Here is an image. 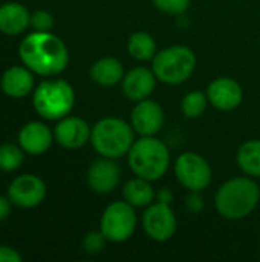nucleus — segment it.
Instances as JSON below:
<instances>
[{"label":"nucleus","instance_id":"0eeeda50","mask_svg":"<svg viewBox=\"0 0 260 262\" xmlns=\"http://www.w3.org/2000/svg\"><path fill=\"white\" fill-rule=\"evenodd\" d=\"M100 229L107 241H127L136 229V215L133 206H130L127 201L112 203L101 216Z\"/></svg>","mask_w":260,"mask_h":262},{"label":"nucleus","instance_id":"c85d7f7f","mask_svg":"<svg viewBox=\"0 0 260 262\" xmlns=\"http://www.w3.org/2000/svg\"><path fill=\"white\" fill-rule=\"evenodd\" d=\"M21 256L11 247L0 246V262H20Z\"/></svg>","mask_w":260,"mask_h":262},{"label":"nucleus","instance_id":"cd10ccee","mask_svg":"<svg viewBox=\"0 0 260 262\" xmlns=\"http://www.w3.org/2000/svg\"><path fill=\"white\" fill-rule=\"evenodd\" d=\"M185 207H187L192 213H201V212H202V209H204V198L199 195V192L192 190V193L187 196Z\"/></svg>","mask_w":260,"mask_h":262},{"label":"nucleus","instance_id":"7ed1b4c3","mask_svg":"<svg viewBox=\"0 0 260 262\" xmlns=\"http://www.w3.org/2000/svg\"><path fill=\"white\" fill-rule=\"evenodd\" d=\"M127 155L132 172L149 181L161 178L170 164V152L167 146L153 137H143L135 141Z\"/></svg>","mask_w":260,"mask_h":262},{"label":"nucleus","instance_id":"b1692460","mask_svg":"<svg viewBox=\"0 0 260 262\" xmlns=\"http://www.w3.org/2000/svg\"><path fill=\"white\" fill-rule=\"evenodd\" d=\"M23 149L14 144L0 146V169L5 172H12L18 169L23 163Z\"/></svg>","mask_w":260,"mask_h":262},{"label":"nucleus","instance_id":"7c9ffc66","mask_svg":"<svg viewBox=\"0 0 260 262\" xmlns=\"http://www.w3.org/2000/svg\"><path fill=\"white\" fill-rule=\"evenodd\" d=\"M158 198H159V203H166V204H170V201H172V193H170V190L164 189V190H161V192H159Z\"/></svg>","mask_w":260,"mask_h":262},{"label":"nucleus","instance_id":"423d86ee","mask_svg":"<svg viewBox=\"0 0 260 262\" xmlns=\"http://www.w3.org/2000/svg\"><path fill=\"white\" fill-rule=\"evenodd\" d=\"M153 72L167 84L184 83L196 68V55L187 46H170L153 57Z\"/></svg>","mask_w":260,"mask_h":262},{"label":"nucleus","instance_id":"20e7f679","mask_svg":"<svg viewBox=\"0 0 260 262\" xmlns=\"http://www.w3.org/2000/svg\"><path fill=\"white\" fill-rule=\"evenodd\" d=\"M93 149L104 158H120L129 154L133 141V127L120 118H103L90 130Z\"/></svg>","mask_w":260,"mask_h":262},{"label":"nucleus","instance_id":"6ab92c4d","mask_svg":"<svg viewBox=\"0 0 260 262\" xmlns=\"http://www.w3.org/2000/svg\"><path fill=\"white\" fill-rule=\"evenodd\" d=\"M90 77L97 84L101 86H112L123 80L124 68L120 60L113 57H104L95 61L90 68Z\"/></svg>","mask_w":260,"mask_h":262},{"label":"nucleus","instance_id":"412c9836","mask_svg":"<svg viewBox=\"0 0 260 262\" xmlns=\"http://www.w3.org/2000/svg\"><path fill=\"white\" fill-rule=\"evenodd\" d=\"M239 167L250 177H260V140L244 143L236 155Z\"/></svg>","mask_w":260,"mask_h":262},{"label":"nucleus","instance_id":"f3484780","mask_svg":"<svg viewBox=\"0 0 260 262\" xmlns=\"http://www.w3.org/2000/svg\"><path fill=\"white\" fill-rule=\"evenodd\" d=\"M31 25V14L20 3H5L0 6V31L8 35H17Z\"/></svg>","mask_w":260,"mask_h":262},{"label":"nucleus","instance_id":"5701e85b","mask_svg":"<svg viewBox=\"0 0 260 262\" xmlns=\"http://www.w3.org/2000/svg\"><path fill=\"white\" fill-rule=\"evenodd\" d=\"M207 103H208V97L204 92L193 91V92H190V94H187L184 97L181 109H182V114L187 118H198L205 112Z\"/></svg>","mask_w":260,"mask_h":262},{"label":"nucleus","instance_id":"c756f323","mask_svg":"<svg viewBox=\"0 0 260 262\" xmlns=\"http://www.w3.org/2000/svg\"><path fill=\"white\" fill-rule=\"evenodd\" d=\"M11 213V204L5 196H0V221L6 220Z\"/></svg>","mask_w":260,"mask_h":262},{"label":"nucleus","instance_id":"ddd939ff","mask_svg":"<svg viewBox=\"0 0 260 262\" xmlns=\"http://www.w3.org/2000/svg\"><path fill=\"white\" fill-rule=\"evenodd\" d=\"M121 170L112 158L97 160L87 170V183L97 193H110L120 184Z\"/></svg>","mask_w":260,"mask_h":262},{"label":"nucleus","instance_id":"bb28decb","mask_svg":"<svg viewBox=\"0 0 260 262\" xmlns=\"http://www.w3.org/2000/svg\"><path fill=\"white\" fill-rule=\"evenodd\" d=\"M104 241H106V236L101 232H90L84 236L83 247L87 253H98L103 250Z\"/></svg>","mask_w":260,"mask_h":262},{"label":"nucleus","instance_id":"9d476101","mask_svg":"<svg viewBox=\"0 0 260 262\" xmlns=\"http://www.w3.org/2000/svg\"><path fill=\"white\" fill-rule=\"evenodd\" d=\"M9 201L20 207H35L46 196V184L35 175L17 177L8 189Z\"/></svg>","mask_w":260,"mask_h":262},{"label":"nucleus","instance_id":"f03ea898","mask_svg":"<svg viewBox=\"0 0 260 262\" xmlns=\"http://www.w3.org/2000/svg\"><path fill=\"white\" fill-rule=\"evenodd\" d=\"M259 186L250 178H233L224 183L215 196V206L221 216L227 220H242L259 204Z\"/></svg>","mask_w":260,"mask_h":262},{"label":"nucleus","instance_id":"1a4fd4ad","mask_svg":"<svg viewBox=\"0 0 260 262\" xmlns=\"http://www.w3.org/2000/svg\"><path fill=\"white\" fill-rule=\"evenodd\" d=\"M144 232L153 241H169L176 232V216L169 204L158 203L152 204L143 216Z\"/></svg>","mask_w":260,"mask_h":262},{"label":"nucleus","instance_id":"6e6552de","mask_svg":"<svg viewBox=\"0 0 260 262\" xmlns=\"http://www.w3.org/2000/svg\"><path fill=\"white\" fill-rule=\"evenodd\" d=\"M175 173L179 183L190 192H201L211 183L210 164L195 152H185L176 160Z\"/></svg>","mask_w":260,"mask_h":262},{"label":"nucleus","instance_id":"f257e3e1","mask_svg":"<svg viewBox=\"0 0 260 262\" xmlns=\"http://www.w3.org/2000/svg\"><path fill=\"white\" fill-rule=\"evenodd\" d=\"M21 61L35 74L57 75L67 66L69 54L64 43L51 32H32L18 48Z\"/></svg>","mask_w":260,"mask_h":262},{"label":"nucleus","instance_id":"39448f33","mask_svg":"<svg viewBox=\"0 0 260 262\" xmlns=\"http://www.w3.org/2000/svg\"><path fill=\"white\" fill-rule=\"evenodd\" d=\"M75 94L64 80L43 81L34 92V107L46 120L64 118L74 107Z\"/></svg>","mask_w":260,"mask_h":262},{"label":"nucleus","instance_id":"9b49d317","mask_svg":"<svg viewBox=\"0 0 260 262\" xmlns=\"http://www.w3.org/2000/svg\"><path fill=\"white\" fill-rule=\"evenodd\" d=\"M207 97L216 109L233 111L242 103L244 91L236 80L230 77H219L210 83Z\"/></svg>","mask_w":260,"mask_h":262},{"label":"nucleus","instance_id":"f8f14e48","mask_svg":"<svg viewBox=\"0 0 260 262\" xmlns=\"http://www.w3.org/2000/svg\"><path fill=\"white\" fill-rule=\"evenodd\" d=\"M164 123V112L156 101L141 100L132 111V127L143 137H153Z\"/></svg>","mask_w":260,"mask_h":262},{"label":"nucleus","instance_id":"a878e982","mask_svg":"<svg viewBox=\"0 0 260 262\" xmlns=\"http://www.w3.org/2000/svg\"><path fill=\"white\" fill-rule=\"evenodd\" d=\"M31 25L38 32H49L54 26V17L48 11H35L31 15Z\"/></svg>","mask_w":260,"mask_h":262},{"label":"nucleus","instance_id":"a211bd4d","mask_svg":"<svg viewBox=\"0 0 260 262\" xmlns=\"http://www.w3.org/2000/svg\"><path fill=\"white\" fill-rule=\"evenodd\" d=\"M34 78L32 74L21 66H12L2 75V89L6 95L20 98L32 91Z\"/></svg>","mask_w":260,"mask_h":262},{"label":"nucleus","instance_id":"4be33fe9","mask_svg":"<svg viewBox=\"0 0 260 262\" xmlns=\"http://www.w3.org/2000/svg\"><path fill=\"white\" fill-rule=\"evenodd\" d=\"M127 49L133 58L139 61H147L156 55V41L147 32H135L129 38Z\"/></svg>","mask_w":260,"mask_h":262},{"label":"nucleus","instance_id":"dca6fc26","mask_svg":"<svg viewBox=\"0 0 260 262\" xmlns=\"http://www.w3.org/2000/svg\"><path fill=\"white\" fill-rule=\"evenodd\" d=\"M20 147L31 155L44 154L52 144V134L49 127L40 121L28 123L18 134Z\"/></svg>","mask_w":260,"mask_h":262},{"label":"nucleus","instance_id":"4468645a","mask_svg":"<svg viewBox=\"0 0 260 262\" xmlns=\"http://www.w3.org/2000/svg\"><path fill=\"white\" fill-rule=\"evenodd\" d=\"M156 75L147 68H135L123 77V94L132 101L146 100L155 89Z\"/></svg>","mask_w":260,"mask_h":262},{"label":"nucleus","instance_id":"2eb2a0df","mask_svg":"<svg viewBox=\"0 0 260 262\" xmlns=\"http://www.w3.org/2000/svg\"><path fill=\"white\" fill-rule=\"evenodd\" d=\"M55 138L58 144L66 149H78L90 138V129L84 120L78 117H67L57 124Z\"/></svg>","mask_w":260,"mask_h":262},{"label":"nucleus","instance_id":"aec40b11","mask_svg":"<svg viewBox=\"0 0 260 262\" xmlns=\"http://www.w3.org/2000/svg\"><path fill=\"white\" fill-rule=\"evenodd\" d=\"M124 200L133 207H146L150 206L155 198V190L149 180L136 177L129 180L123 189Z\"/></svg>","mask_w":260,"mask_h":262},{"label":"nucleus","instance_id":"393cba45","mask_svg":"<svg viewBox=\"0 0 260 262\" xmlns=\"http://www.w3.org/2000/svg\"><path fill=\"white\" fill-rule=\"evenodd\" d=\"M153 5L167 14H182L188 9L190 0H152Z\"/></svg>","mask_w":260,"mask_h":262}]
</instances>
